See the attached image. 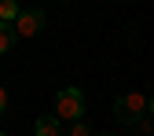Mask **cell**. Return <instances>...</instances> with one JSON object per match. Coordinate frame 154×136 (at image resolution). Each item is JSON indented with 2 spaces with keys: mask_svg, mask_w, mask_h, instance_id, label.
Segmentation results:
<instances>
[{
  "mask_svg": "<svg viewBox=\"0 0 154 136\" xmlns=\"http://www.w3.org/2000/svg\"><path fill=\"white\" fill-rule=\"evenodd\" d=\"M11 44H15V30H11L8 22H0V55H8Z\"/></svg>",
  "mask_w": 154,
  "mask_h": 136,
  "instance_id": "5",
  "label": "cell"
},
{
  "mask_svg": "<svg viewBox=\"0 0 154 136\" xmlns=\"http://www.w3.org/2000/svg\"><path fill=\"white\" fill-rule=\"evenodd\" d=\"M150 114H154V96H150Z\"/></svg>",
  "mask_w": 154,
  "mask_h": 136,
  "instance_id": "9",
  "label": "cell"
},
{
  "mask_svg": "<svg viewBox=\"0 0 154 136\" xmlns=\"http://www.w3.org/2000/svg\"><path fill=\"white\" fill-rule=\"evenodd\" d=\"M22 15L18 11V4L15 0H0V22H8V26H15V18Z\"/></svg>",
  "mask_w": 154,
  "mask_h": 136,
  "instance_id": "4",
  "label": "cell"
},
{
  "mask_svg": "<svg viewBox=\"0 0 154 136\" xmlns=\"http://www.w3.org/2000/svg\"><path fill=\"white\" fill-rule=\"evenodd\" d=\"M41 22H44V11H22L11 30H15V37H33L37 30H41Z\"/></svg>",
  "mask_w": 154,
  "mask_h": 136,
  "instance_id": "3",
  "label": "cell"
},
{
  "mask_svg": "<svg viewBox=\"0 0 154 136\" xmlns=\"http://www.w3.org/2000/svg\"><path fill=\"white\" fill-rule=\"evenodd\" d=\"M114 110H118L121 122H136V118H143V110H150V100L143 92H125V96H118Z\"/></svg>",
  "mask_w": 154,
  "mask_h": 136,
  "instance_id": "2",
  "label": "cell"
},
{
  "mask_svg": "<svg viewBox=\"0 0 154 136\" xmlns=\"http://www.w3.org/2000/svg\"><path fill=\"white\" fill-rule=\"evenodd\" d=\"M70 136H88V125H85V122H77V125H70Z\"/></svg>",
  "mask_w": 154,
  "mask_h": 136,
  "instance_id": "7",
  "label": "cell"
},
{
  "mask_svg": "<svg viewBox=\"0 0 154 136\" xmlns=\"http://www.w3.org/2000/svg\"><path fill=\"white\" fill-rule=\"evenodd\" d=\"M81 118H85V96H81V88H63L59 96H55V122L77 125Z\"/></svg>",
  "mask_w": 154,
  "mask_h": 136,
  "instance_id": "1",
  "label": "cell"
},
{
  "mask_svg": "<svg viewBox=\"0 0 154 136\" xmlns=\"http://www.w3.org/2000/svg\"><path fill=\"white\" fill-rule=\"evenodd\" d=\"M37 136H63L59 122H55V118H41V122H37Z\"/></svg>",
  "mask_w": 154,
  "mask_h": 136,
  "instance_id": "6",
  "label": "cell"
},
{
  "mask_svg": "<svg viewBox=\"0 0 154 136\" xmlns=\"http://www.w3.org/2000/svg\"><path fill=\"white\" fill-rule=\"evenodd\" d=\"M4 107H8V92L0 88V114H4Z\"/></svg>",
  "mask_w": 154,
  "mask_h": 136,
  "instance_id": "8",
  "label": "cell"
},
{
  "mask_svg": "<svg viewBox=\"0 0 154 136\" xmlns=\"http://www.w3.org/2000/svg\"><path fill=\"white\" fill-rule=\"evenodd\" d=\"M0 136H4V132H0Z\"/></svg>",
  "mask_w": 154,
  "mask_h": 136,
  "instance_id": "10",
  "label": "cell"
}]
</instances>
